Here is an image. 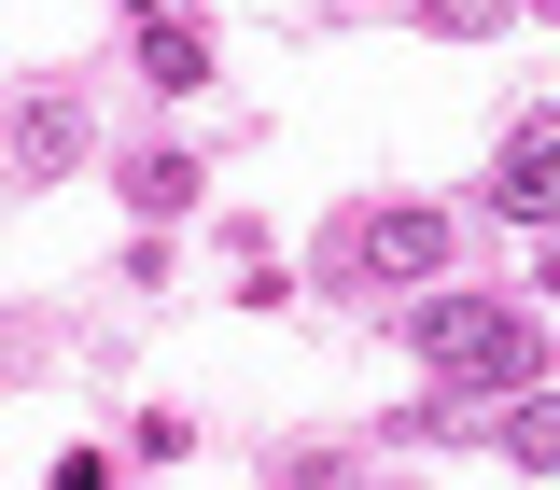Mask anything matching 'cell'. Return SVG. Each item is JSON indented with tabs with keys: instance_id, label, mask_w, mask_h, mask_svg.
I'll return each mask as SVG.
<instances>
[{
	"instance_id": "6da1fadb",
	"label": "cell",
	"mask_w": 560,
	"mask_h": 490,
	"mask_svg": "<svg viewBox=\"0 0 560 490\" xmlns=\"http://www.w3.org/2000/svg\"><path fill=\"white\" fill-rule=\"evenodd\" d=\"M407 337H420V364H434L448 393H518V378L547 364L533 308H490V294H434V308H420Z\"/></svg>"
},
{
	"instance_id": "7a4b0ae2",
	"label": "cell",
	"mask_w": 560,
	"mask_h": 490,
	"mask_svg": "<svg viewBox=\"0 0 560 490\" xmlns=\"http://www.w3.org/2000/svg\"><path fill=\"white\" fill-rule=\"evenodd\" d=\"M337 267L350 280H434V267H448V210H420V197L364 210V224L337 238Z\"/></svg>"
},
{
	"instance_id": "3957f363",
	"label": "cell",
	"mask_w": 560,
	"mask_h": 490,
	"mask_svg": "<svg viewBox=\"0 0 560 490\" xmlns=\"http://www.w3.org/2000/svg\"><path fill=\"white\" fill-rule=\"evenodd\" d=\"M70 154H84V98H28V113H14V168H28V183H57Z\"/></svg>"
},
{
	"instance_id": "277c9868",
	"label": "cell",
	"mask_w": 560,
	"mask_h": 490,
	"mask_svg": "<svg viewBox=\"0 0 560 490\" xmlns=\"http://www.w3.org/2000/svg\"><path fill=\"white\" fill-rule=\"evenodd\" d=\"M504 210H518V224H560V127H533L504 154Z\"/></svg>"
},
{
	"instance_id": "5b68a950",
	"label": "cell",
	"mask_w": 560,
	"mask_h": 490,
	"mask_svg": "<svg viewBox=\"0 0 560 490\" xmlns=\"http://www.w3.org/2000/svg\"><path fill=\"white\" fill-rule=\"evenodd\" d=\"M140 70H154L168 98H197V84H210V57H197V28H168V14L140 28Z\"/></svg>"
},
{
	"instance_id": "8992f818",
	"label": "cell",
	"mask_w": 560,
	"mask_h": 490,
	"mask_svg": "<svg viewBox=\"0 0 560 490\" xmlns=\"http://www.w3.org/2000/svg\"><path fill=\"white\" fill-rule=\"evenodd\" d=\"M504 448H518V463H560V393H533V407L504 420Z\"/></svg>"
},
{
	"instance_id": "52a82bcc",
	"label": "cell",
	"mask_w": 560,
	"mask_h": 490,
	"mask_svg": "<svg viewBox=\"0 0 560 490\" xmlns=\"http://www.w3.org/2000/svg\"><path fill=\"white\" fill-rule=\"evenodd\" d=\"M504 14H518V0H420V28H463V43H477V28H504Z\"/></svg>"
}]
</instances>
